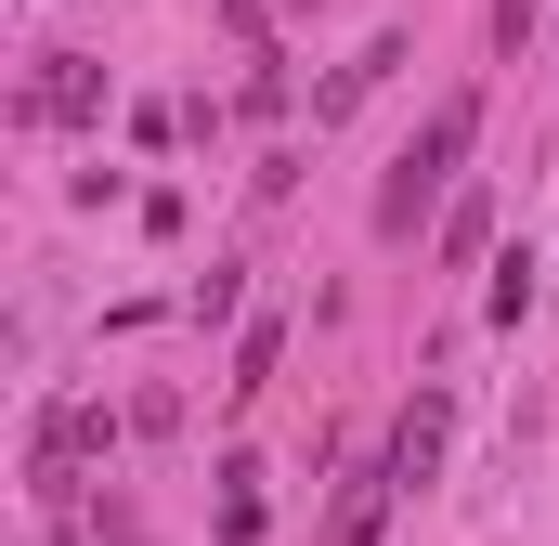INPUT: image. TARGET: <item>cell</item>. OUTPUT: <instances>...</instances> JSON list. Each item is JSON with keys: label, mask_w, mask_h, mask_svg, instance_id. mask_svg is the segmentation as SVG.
I'll return each instance as SVG.
<instances>
[{"label": "cell", "mask_w": 559, "mask_h": 546, "mask_svg": "<svg viewBox=\"0 0 559 546\" xmlns=\"http://www.w3.org/2000/svg\"><path fill=\"white\" fill-rule=\"evenodd\" d=\"M468 131H481V92H442V105H429V131L391 156V182H378V235H391V248L417 235V209L442 195V169L468 156Z\"/></svg>", "instance_id": "cell-1"}, {"label": "cell", "mask_w": 559, "mask_h": 546, "mask_svg": "<svg viewBox=\"0 0 559 546\" xmlns=\"http://www.w3.org/2000/svg\"><path fill=\"white\" fill-rule=\"evenodd\" d=\"M92 442H105L92 404H52V416H39V521H52V534L79 521V455H92Z\"/></svg>", "instance_id": "cell-2"}, {"label": "cell", "mask_w": 559, "mask_h": 546, "mask_svg": "<svg viewBox=\"0 0 559 546\" xmlns=\"http://www.w3.org/2000/svg\"><path fill=\"white\" fill-rule=\"evenodd\" d=\"M442 442H455V404H442V391H417V404H404V429H391V482H429V468H442Z\"/></svg>", "instance_id": "cell-3"}, {"label": "cell", "mask_w": 559, "mask_h": 546, "mask_svg": "<svg viewBox=\"0 0 559 546\" xmlns=\"http://www.w3.org/2000/svg\"><path fill=\"white\" fill-rule=\"evenodd\" d=\"M105 105V79L79 66V52H39V79H26V118H92Z\"/></svg>", "instance_id": "cell-4"}, {"label": "cell", "mask_w": 559, "mask_h": 546, "mask_svg": "<svg viewBox=\"0 0 559 546\" xmlns=\"http://www.w3.org/2000/svg\"><path fill=\"white\" fill-rule=\"evenodd\" d=\"M391 66H404V39H365V52H352V66H338L325 92H312V131H325V118H352V105H365V92H378Z\"/></svg>", "instance_id": "cell-5"}, {"label": "cell", "mask_w": 559, "mask_h": 546, "mask_svg": "<svg viewBox=\"0 0 559 546\" xmlns=\"http://www.w3.org/2000/svg\"><path fill=\"white\" fill-rule=\"evenodd\" d=\"M391 495H404V482H391V468H365V482H352V495L325 508V546H378V521H391Z\"/></svg>", "instance_id": "cell-6"}, {"label": "cell", "mask_w": 559, "mask_h": 546, "mask_svg": "<svg viewBox=\"0 0 559 546\" xmlns=\"http://www.w3.org/2000/svg\"><path fill=\"white\" fill-rule=\"evenodd\" d=\"M274 352H286L274 325H248V339H235V378H222V391H235V404H261V391H274Z\"/></svg>", "instance_id": "cell-7"}, {"label": "cell", "mask_w": 559, "mask_h": 546, "mask_svg": "<svg viewBox=\"0 0 559 546\" xmlns=\"http://www.w3.org/2000/svg\"><path fill=\"white\" fill-rule=\"evenodd\" d=\"M235 495H222V546H261V468H222Z\"/></svg>", "instance_id": "cell-8"}, {"label": "cell", "mask_w": 559, "mask_h": 546, "mask_svg": "<svg viewBox=\"0 0 559 546\" xmlns=\"http://www.w3.org/2000/svg\"><path fill=\"white\" fill-rule=\"evenodd\" d=\"M521 26H534V0H495V39H508V52H521Z\"/></svg>", "instance_id": "cell-9"}]
</instances>
